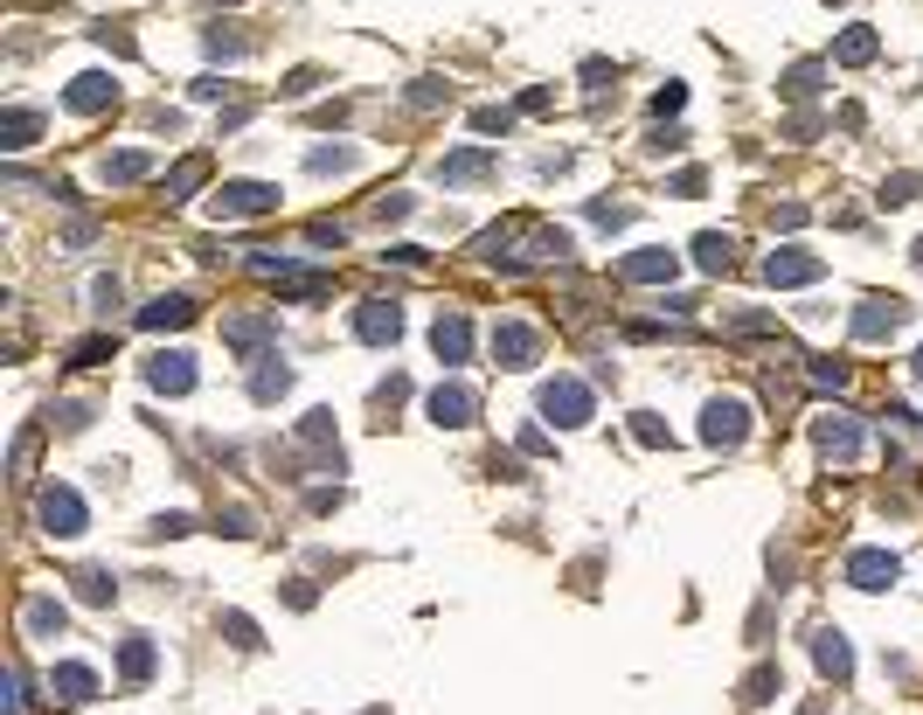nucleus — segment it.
<instances>
[{"label":"nucleus","mask_w":923,"mask_h":715,"mask_svg":"<svg viewBox=\"0 0 923 715\" xmlns=\"http://www.w3.org/2000/svg\"><path fill=\"white\" fill-rule=\"evenodd\" d=\"M535 410L556 423V431H576V423H591V417H597V396H591V382L556 376V382H542V389H535Z\"/></svg>","instance_id":"1"},{"label":"nucleus","mask_w":923,"mask_h":715,"mask_svg":"<svg viewBox=\"0 0 923 715\" xmlns=\"http://www.w3.org/2000/svg\"><path fill=\"white\" fill-rule=\"evenodd\" d=\"M84 493H76V487H57V480H49L42 493H35V528H42V535H57V542H76V535H84Z\"/></svg>","instance_id":"2"},{"label":"nucleus","mask_w":923,"mask_h":715,"mask_svg":"<svg viewBox=\"0 0 923 715\" xmlns=\"http://www.w3.org/2000/svg\"><path fill=\"white\" fill-rule=\"evenodd\" d=\"M701 438L716 445V452H736V445L750 438V404H743V396H708V410H701Z\"/></svg>","instance_id":"3"},{"label":"nucleus","mask_w":923,"mask_h":715,"mask_svg":"<svg viewBox=\"0 0 923 715\" xmlns=\"http://www.w3.org/2000/svg\"><path fill=\"white\" fill-rule=\"evenodd\" d=\"M271 208H278V188H271V181H223L216 202H208V216L229 223V216H271Z\"/></svg>","instance_id":"4"},{"label":"nucleus","mask_w":923,"mask_h":715,"mask_svg":"<svg viewBox=\"0 0 923 715\" xmlns=\"http://www.w3.org/2000/svg\"><path fill=\"white\" fill-rule=\"evenodd\" d=\"M903 320H910V306H903V299H889V293H875V299H861V306H854L848 334H854L861 348H868V340H889V334L903 327Z\"/></svg>","instance_id":"5"},{"label":"nucleus","mask_w":923,"mask_h":715,"mask_svg":"<svg viewBox=\"0 0 923 715\" xmlns=\"http://www.w3.org/2000/svg\"><path fill=\"white\" fill-rule=\"evenodd\" d=\"M812 445H820L833 466H854V459H861V423H854L848 410H827L820 423H812Z\"/></svg>","instance_id":"6"},{"label":"nucleus","mask_w":923,"mask_h":715,"mask_svg":"<svg viewBox=\"0 0 923 715\" xmlns=\"http://www.w3.org/2000/svg\"><path fill=\"white\" fill-rule=\"evenodd\" d=\"M424 417H431V423H444V431H465V423L480 417V396H472L465 382H438V389L424 396Z\"/></svg>","instance_id":"7"},{"label":"nucleus","mask_w":923,"mask_h":715,"mask_svg":"<svg viewBox=\"0 0 923 715\" xmlns=\"http://www.w3.org/2000/svg\"><path fill=\"white\" fill-rule=\"evenodd\" d=\"M493 361L500 368H535L542 361V334L527 327V320H500L493 327Z\"/></svg>","instance_id":"8"},{"label":"nucleus","mask_w":923,"mask_h":715,"mask_svg":"<svg viewBox=\"0 0 923 715\" xmlns=\"http://www.w3.org/2000/svg\"><path fill=\"white\" fill-rule=\"evenodd\" d=\"M271 340H278V320H271V313H236V320H223V348L244 355V361L264 355Z\"/></svg>","instance_id":"9"},{"label":"nucleus","mask_w":923,"mask_h":715,"mask_svg":"<svg viewBox=\"0 0 923 715\" xmlns=\"http://www.w3.org/2000/svg\"><path fill=\"white\" fill-rule=\"evenodd\" d=\"M493 174H500V153H486V146H459V153L438 161L444 188H472V181H493Z\"/></svg>","instance_id":"10"},{"label":"nucleus","mask_w":923,"mask_h":715,"mask_svg":"<svg viewBox=\"0 0 923 715\" xmlns=\"http://www.w3.org/2000/svg\"><path fill=\"white\" fill-rule=\"evenodd\" d=\"M355 334L368 348H396V334H403V306L396 299H361L355 306Z\"/></svg>","instance_id":"11"},{"label":"nucleus","mask_w":923,"mask_h":715,"mask_svg":"<svg viewBox=\"0 0 923 715\" xmlns=\"http://www.w3.org/2000/svg\"><path fill=\"white\" fill-rule=\"evenodd\" d=\"M146 389H161V396H188V389H195V355L161 348V355L146 361Z\"/></svg>","instance_id":"12"},{"label":"nucleus","mask_w":923,"mask_h":715,"mask_svg":"<svg viewBox=\"0 0 923 715\" xmlns=\"http://www.w3.org/2000/svg\"><path fill=\"white\" fill-rule=\"evenodd\" d=\"M63 104H70V112H84V119H98V112H112V104H119V84L104 70H84V76H70Z\"/></svg>","instance_id":"13"},{"label":"nucleus","mask_w":923,"mask_h":715,"mask_svg":"<svg viewBox=\"0 0 923 715\" xmlns=\"http://www.w3.org/2000/svg\"><path fill=\"white\" fill-rule=\"evenodd\" d=\"M674 272H680V257H674V251H659V244H653V251H625V257H618V278H625V285H667Z\"/></svg>","instance_id":"14"},{"label":"nucleus","mask_w":923,"mask_h":715,"mask_svg":"<svg viewBox=\"0 0 923 715\" xmlns=\"http://www.w3.org/2000/svg\"><path fill=\"white\" fill-rule=\"evenodd\" d=\"M812 660H820L827 681H854V646H848V632H840V625L812 632Z\"/></svg>","instance_id":"15"},{"label":"nucleus","mask_w":923,"mask_h":715,"mask_svg":"<svg viewBox=\"0 0 923 715\" xmlns=\"http://www.w3.org/2000/svg\"><path fill=\"white\" fill-rule=\"evenodd\" d=\"M848 584L854 591H889L895 584V549H854L848 555Z\"/></svg>","instance_id":"16"},{"label":"nucleus","mask_w":923,"mask_h":715,"mask_svg":"<svg viewBox=\"0 0 923 715\" xmlns=\"http://www.w3.org/2000/svg\"><path fill=\"white\" fill-rule=\"evenodd\" d=\"M63 625H70L63 597H21V632L29 640H63Z\"/></svg>","instance_id":"17"},{"label":"nucleus","mask_w":923,"mask_h":715,"mask_svg":"<svg viewBox=\"0 0 923 715\" xmlns=\"http://www.w3.org/2000/svg\"><path fill=\"white\" fill-rule=\"evenodd\" d=\"M49 695L57 702H91L98 695V667H84V660H63V667H49Z\"/></svg>","instance_id":"18"},{"label":"nucleus","mask_w":923,"mask_h":715,"mask_svg":"<svg viewBox=\"0 0 923 715\" xmlns=\"http://www.w3.org/2000/svg\"><path fill=\"white\" fill-rule=\"evenodd\" d=\"M820 272H827V264L806 257V251H771V257H763V278H771V285H812Z\"/></svg>","instance_id":"19"},{"label":"nucleus","mask_w":923,"mask_h":715,"mask_svg":"<svg viewBox=\"0 0 923 715\" xmlns=\"http://www.w3.org/2000/svg\"><path fill=\"white\" fill-rule=\"evenodd\" d=\"M431 355H438V361H444V368H459V361H465V355H472V327H465V320H459V313H444V320H438V327H431Z\"/></svg>","instance_id":"20"},{"label":"nucleus","mask_w":923,"mask_h":715,"mask_svg":"<svg viewBox=\"0 0 923 715\" xmlns=\"http://www.w3.org/2000/svg\"><path fill=\"white\" fill-rule=\"evenodd\" d=\"M195 320V299L188 293H161L153 306H140V327L146 334H161V327H188Z\"/></svg>","instance_id":"21"},{"label":"nucleus","mask_w":923,"mask_h":715,"mask_svg":"<svg viewBox=\"0 0 923 715\" xmlns=\"http://www.w3.org/2000/svg\"><path fill=\"white\" fill-rule=\"evenodd\" d=\"M153 667H161V660H153V640H146V632H132V640L119 646V681L125 687H146Z\"/></svg>","instance_id":"22"},{"label":"nucleus","mask_w":923,"mask_h":715,"mask_svg":"<svg viewBox=\"0 0 923 715\" xmlns=\"http://www.w3.org/2000/svg\"><path fill=\"white\" fill-rule=\"evenodd\" d=\"M146 174H153V153H104L98 161L104 188H132V181H146Z\"/></svg>","instance_id":"23"},{"label":"nucleus","mask_w":923,"mask_h":715,"mask_svg":"<svg viewBox=\"0 0 923 715\" xmlns=\"http://www.w3.org/2000/svg\"><path fill=\"white\" fill-rule=\"evenodd\" d=\"M293 389V368L278 355H257V376H250V404H278V396Z\"/></svg>","instance_id":"24"},{"label":"nucleus","mask_w":923,"mask_h":715,"mask_svg":"<svg viewBox=\"0 0 923 715\" xmlns=\"http://www.w3.org/2000/svg\"><path fill=\"white\" fill-rule=\"evenodd\" d=\"M35 140H42V112H29V104H14V112L0 119V146H14V153H21V146H35Z\"/></svg>","instance_id":"25"},{"label":"nucleus","mask_w":923,"mask_h":715,"mask_svg":"<svg viewBox=\"0 0 923 715\" xmlns=\"http://www.w3.org/2000/svg\"><path fill=\"white\" fill-rule=\"evenodd\" d=\"M875 49H882L875 29H848V35L833 42V63H840V70H861V63H875Z\"/></svg>","instance_id":"26"},{"label":"nucleus","mask_w":923,"mask_h":715,"mask_svg":"<svg viewBox=\"0 0 923 715\" xmlns=\"http://www.w3.org/2000/svg\"><path fill=\"white\" fill-rule=\"evenodd\" d=\"M202 181H208V153H188V161H174V174H167V202H188Z\"/></svg>","instance_id":"27"},{"label":"nucleus","mask_w":923,"mask_h":715,"mask_svg":"<svg viewBox=\"0 0 923 715\" xmlns=\"http://www.w3.org/2000/svg\"><path fill=\"white\" fill-rule=\"evenodd\" d=\"M695 264H701L708 278H722L729 264H736V244H729V236H716V229H708V236H695Z\"/></svg>","instance_id":"28"},{"label":"nucleus","mask_w":923,"mask_h":715,"mask_svg":"<svg viewBox=\"0 0 923 715\" xmlns=\"http://www.w3.org/2000/svg\"><path fill=\"white\" fill-rule=\"evenodd\" d=\"M778 687H784V674L771 667V660H763V667H750V674H743V695H736V702H743V708H763V702L778 695Z\"/></svg>","instance_id":"29"},{"label":"nucleus","mask_w":923,"mask_h":715,"mask_svg":"<svg viewBox=\"0 0 923 715\" xmlns=\"http://www.w3.org/2000/svg\"><path fill=\"white\" fill-rule=\"evenodd\" d=\"M278 293H285V299H327L334 278H327V272H299V264H293V272L278 278Z\"/></svg>","instance_id":"30"},{"label":"nucleus","mask_w":923,"mask_h":715,"mask_svg":"<svg viewBox=\"0 0 923 715\" xmlns=\"http://www.w3.org/2000/svg\"><path fill=\"white\" fill-rule=\"evenodd\" d=\"M806 382H812V389H820V396H840V389H848V382H854V368H848V361H833V355H820V361H812V368H806Z\"/></svg>","instance_id":"31"},{"label":"nucleus","mask_w":923,"mask_h":715,"mask_svg":"<svg viewBox=\"0 0 923 715\" xmlns=\"http://www.w3.org/2000/svg\"><path fill=\"white\" fill-rule=\"evenodd\" d=\"M76 597H84V604H112V597H119V576H112V570H98V563H91V570H76Z\"/></svg>","instance_id":"32"},{"label":"nucleus","mask_w":923,"mask_h":715,"mask_svg":"<svg viewBox=\"0 0 923 715\" xmlns=\"http://www.w3.org/2000/svg\"><path fill=\"white\" fill-rule=\"evenodd\" d=\"M820 76H827V63H791L784 70V98H820Z\"/></svg>","instance_id":"33"},{"label":"nucleus","mask_w":923,"mask_h":715,"mask_svg":"<svg viewBox=\"0 0 923 715\" xmlns=\"http://www.w3.org/2000/svg\"><path fill=\"white\" fill-rule=\"evenodd\" d=\"M306 167L312 174H355V146H312Z\"/></svg>","instance_id":"34"},{"label":"nucleus","mask_w":923,"mask_h":715,"mask_svg":"<svg viewBox=\"0 0 923 715\" xmlns=\"http://www.w3.org/2000/svg\"><path fill=\"white\" fill-rule=\"evenodd\" d=\"M119 355V340L112 334H91V340H76L70 348V368H98V361H112Z\"/></svg>","instance_id":"35"},{"label":"nucleus","mask_w":923,"mask_h":715,"mask_svg":"<svg viewBox=\"0 0 923 715\" xmlns=\"http://www.w3.org/2000/svg\"><path fill=\"white\" fill-rule=\"evenodd\" d=\"M444 104H452V91H444L438 76H417L410 84V112H444Z\"/></svg>","instance_id":"36"},{"label":"nucleus","mask_w":923,"mask_h":715,"mask_svg":"<svg viewBox=\"0 0 923 715\" xmlns=\"http://www.w3.org/2000/svg\"><path fill=\"white\" fill-rule=\"evenodd\" d=\"M202 42H208V57H223V63H236V57H244V49H250L244 35H236V29H229V21H216V29H208Z\"/></svg>","instance_id":"37"},{"label":"nucleus","mask_w":923,"mask_h":715,"mask_svg":"<svg viewBox=\"0 0 923 715\" xmlns=\"http://www.w3.org/2000/svg\"><path fill=\"white\" fill-rule=\"evenodd\" d=\"M916 188H923V181H916V174H889L875 202H882V208H903V202H916Z\"/></svg>","instance_id":"38"},{"label":"nucleus","mask_w":923,"mask_h":715,"mask_svg":"<svg viewBox=\"0 0 923 715\" xmlns=\"http://www.w3.org/2000/svg\"><path fill=\"white\" fill-rule=\"evenodd\" d=\"M472 132H486V140L493 132H514V112L507 104H480V112H472Z\"/></svg>","instance_id":"39"},{"label":"nucleus","mask_w":923,"mask_h":715,"mask_svg":"<svg viewBox=\"0 0 923 715\" xmlns=\"http://www.w3.org/2000/svg\"><path fill=\"white\" fill-rule=\"evenodd\" d=\"M223 632H229V646H244V653H257L264 640H257V625L244 619V612H223Z\"/></svg>","instance_id":"40"},{"label":"nucleus","mask_w":923,"mask_h":715,"mask_svg":"<svg viewBox=\"0 0 923 715\" xmlns=\"http://www.w3.org/2000/svg\"><path fill=\"white\" fill-rule=\"evenodd\" d=\"M98 42L112 49V57H140V42H132V29H125V21H104V29H98Z\"/></svg>","instance_id":"41"},{"label":"nucleus","mask_w":923,"mask_h":715,"mask_svg":"<svg viewBox=\"0 0 923 715\" xmlns=\"http://www.w3.org/2000/svg\"><path fill=\"white\" fill-rule=\"evenodd\" d=\"M632 438H639V445H674V431H667V423H659L653 410H639V417H632Z\"/></svg>","instance_id":"42"},{"label":"nucleus","mask_w":923,"mask_h":715,"mask_svg":"<svg viewBox=\"0 0 923 715\" xmlns=\"http://www.w3.org/2000/svg\"><path fill=\"white\" fill-rule=\"evenodd\" d=\"M216 528L244 542V535H257V514H250V508H223V514H216Z\"/></svg>","instance_id":"43"},{"label":"nucleus","mask_w":923,"mask_h":715,"mask_svg":"<svg viewBox=\"0 0 923 715\" xmlns=\"http://www.w3.org/2000/svg\"><path fill=\"white\" fill-rule=\"evenodd\" d=\"M146 535H153V542H161V535H167V542H174V535H195V514H153Z\"/></svg>","instance_id":"44"},{"label":"nucleus","mask_w":923,"mask_h":715,"mask_svg":"<svg viewBox=\"0 0 923 715\" xmlns=\"http://www.w3.org/2000/svg\"><path fill=\"white\" fill-rule=\"evenodd\" d=\"M49 423H57V431H84V423H91V404H57V410H49Z\"/></svg>","instance_id":"45"},{"label":"nucleus","mask_w":923,"mask_h":715,"mask_svg":"<svg viewBox=\"0 0 923 715\" xmlns=\"http://www.w3.org/2000/svg\"><path fill=\"white\" fill-rule=\"evenodd\" d=\"M680 146H688V125H659L646 140V153H680Z\"/></svg>","instance_id":"46"},{"label":"nucleus","mask_w":923,"mask_h":715,"mask_svg":"<svg viewBox=\"0 0 923 715\" xmlns=\"http://www.w3.org/2000/svg\"><path fill=\"white\" fill-rule=\"evenodd\" d=\"M35 445H42V431H21V438H14V480H29V466H35Z\"/></svg>","instance_id":"47"},{"label":"nucleus","mask_w":923,"mask_h":715,"mask_svg":"<svg viewBox=\"0 0 923 715\" xmlns=\"http://www.w3.org/2000/svg\"><path fill=\"white\" fill-rule=\"evenodd\" d=\"M306 236H312V244H334V251L348 244V229H340V223H327V216H312V223H306Z\"/></svg>","instance_id":"48"},{"label":"nucleus","mask_w":923,"mask_h":715,"mask_svg":"<svg viewBox=\"0 0 923 715\" xmlns=\"http://www.w3.org/2000/svg\"><path fill=\"white\" fill-rule=\"evenodd\" d=\"M591 223H604V229H618V223H632V208H625V202H591Z\"/></svg>","instance_id":"49"},{"label":"nucleus","mask_w":923,"mask_h":715,"mask_svg":"<svg viewBox=\"0 0 923 715\" xmlns=\"http://www.w3.org/2000/svg\"><path fill=\"white\" fill-rule=\"evenodd\" d=\"M91 306L112 313V306H119V278H91Z\"/></svg>","instance_id":"50"},{"label":"nucleus","mask_w":923,"mask_h":715,"mask_svg":"<svg viewBox=\"0 0 923 715\" xmlns=\"http://www.w3.org/2000/svg\"><path fill=\"white\" fill-rule=\"evenodd\" d=\"M680 104H688V91H680V84H667V91H659V98H653V112H659V119H674V112H680Z\"/></svg>","instance_id":"51"},{"label":"nucleus","mask_w":923,"mask_h":715,"mask_svg":"<svg viewBox=\"0 0 923 715\" xmlns=\"http://www.w3.org/2000/svg\"><path fill=\"white\" fill-rule=\"evenodd\" d=\"M701 188H708L701 167H680V174H674V195H701Z\"/></svg>","instance_id":"52"},{"label":"nucleus","mask_w":923,"mask_h":715,"mask_svg":"<svg viewBox=\"0 0 923 715\" xmlns=\"http://www.w3.org/2000/svg\"><path fill=\"white\" fill-rule=\"evenodd\" d=\"M812 132H820V119H812V112H799V119H784V140H812Z\"/></svg>","instance_id":"53"},{"label":"nucleus","mask_w":923,"mask_h":715,"mask_svg":"<svg viewBox=\"0 0 923 715\" xmlns=\"http://www.w3.org/2000/svg\"><path fill=\"white\" fill-rule=\"evenodd\" d=\"M376 216H382V223H403V216H410V195H389V202H376Z\"/></svg>","instance_id":"54"},{"label":"nucleus","mask_w":923,"mask_h":715,"mask_svg":"<svg viewBox=\"0 0 923 715\" xmlns=\"http://www.w3.org/2000/svg\"><path fill=\"white\" fill-rule=\"evenodd\" d=\"M312 84H320V70H293V84H285V98H306Z\"/></svg>","instance_id":"55"},{"label":"nucleus","mask_w":923,"mask_h":715,"mask_svg":"<svg viewBox=\"0 0 923 715\" xmlns=\"http://www.w3.org/2000/svg\"><path fill=\"white\" fill-rule=\"evenodd\" d=\"M403 396H410V382H403V376H389V382L376 389V404H403Z\"/></svg>","instance_id":"56"},{"label":"nucleus","mask_w":923,"mask_h":715,"mask_svg":"<svg viewBox=\"0 0 923 715\" xmlns=\"http://www.w3.org/2000/svg\"><path fill=\"white\" fill-rule=\"evenodd\" d=\"M910 368H916V382H923V348H916V361H910Z\"/></svg>","instance_id":"57"},{"label":"nucleus","mask_w":923,"mask_h":715,"mask_svg":"<svg viewBox=\"0 0 923 715\" xmlns=\"http://www.w3.org/2000/svg\"><path fill=\"white\" fill-rule=\"evenodd\" d=\"M910 257H916V264H923V236H916V251H910Z\"/></svg>","instance_id":"58"},{"label":"nucleus","mask_w":923,"mask_h":715,"mask_svg":"<svg viewBox=\"0 0 923 715\" xmlns=\"http://www.w3.org/2000/svg\"><path fill=\"white\" fill-rule=\"evenodd\" d=\"M799 715H827V708H799Z\"/></svg>","instance_id":"59"}]
</instances>
